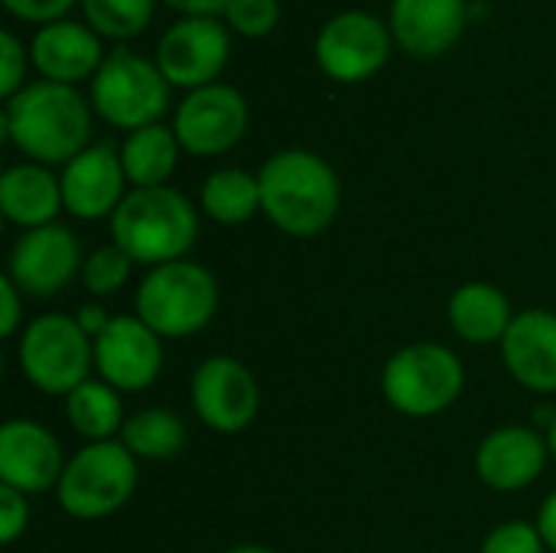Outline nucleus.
<instances>
[{"label":"nucleus","mask_w":556,"mask_h":553,"mask_svg":"<svg viewBox=\"0 0 556 553\" xmlns=\"http://www.w3.org/2000/svg\"><path fill=\"white\" fill-rule=\"evenodd\" d=\"M3 130L33 160L72 163L91 134V114L75 88L36 81L10 98Z\"/></svg>","instance_id":"f257e3e1"},{"label":"nucleus","mask_w":556,"mask_h":553,"mask_svg":"<svg viewBox=\"0 0 556 553\" xmlns=\"http://www.w3.org/2000/svg\"><path fill=\"white\" fill-rule=\"evenodd\" d=\"M261 209L296 238L326 231L339 212V179L326 160L306 150H283L261 169Z\"/></svg>","instance_id":"f03ea898"},{"label":"nucleus","mask_w":556,"mask_h":553,"mask_svg":"<svg viewBox=\"0 0 556 553\" xmlns=\"http://www.w3.org/2000/svg\"><path fill=\"white\" fill-rule=\"evenodd\" d=\"M114 244H121L137 264H173L192 248L199 235L195 209L186 196L166 186L134 189L111 215Z\"/></svg>","instance_id":"7ed1b4c3"},{"label":"nucleus","mask_w":556,"mask_h":553,"mask_svg":"<svg viewBox=\"0 0 556 553\" xmlns=\"http://www.w3.org/2000/svg\"><path fill=\"white\" fill-rule=\"evenodd\" d=\"M218 306L215 277L192 261H173L150 271L137 293V316L156 336H192Z\"/></svg>","instance_id":"20e7f679"},{"label":"nucleus","mask_w":556,"mask_h":553,"mask_svg":"<svg viewBox=\"0 0 556 553\" xmlns=\"http://www.w3.org/2000/svg\"><path fill=\"white\" fill-rule=\"evenodd\" d=\"M463 362L437 342H417L401 349L384 365V398L391 407L410 417H433L446 411L463 391Z\"/></svg>","instance_id":"39448f33"},{"label":"nucleus","mask_w":556,"mask_h":553,"mask_svg":"<svg viewBox=\"0 0 556 553\" xmlns=\"http://www.w3.org/2000/svg\"><path fill=\"white\" fill-rule=\"evenodd\" d=\"M91 98L104 121H111L114 127L140 130L156 124V117L166 111L169 81L160 65L117 46L94 72Z\"/></svg>","instance_id":"423d86ee"},{"label":"nucleus","mask_w":556,"mask_h":553,"mask_svg":"<svg viewBox=\"0 0 556 553\" xmlns=\"http://www.w3.org/2000/svg\"><path fill=\"white\" fill-rule=\"evenodd\" d=\"M137 486L134 453L124 443H91L85 447L59 479V502L72 518H104L127 505Z\"/></svg>","instance_id":"0eeeda50"},{"label":"nucleus","mask_w":556,"mask_h":553,"mask_svg":"<svg viewBox=\"0 0 556 553\" xmlns=\"http://www.w3.org/2000/svg\"><path fill=\"white\" fill-rule=\"evenodd\" d=\"M94 359V339L65 313H49L29 323L20 342L23 375L46 394H72L85 385L88 365Z\"/></svg>","instance_id":"6e6552de"},{"label":"nucleus","mask_w":556,"mask_h":553,"mask_svg":"<svg viewBox=\"0 0 556 553\" xmlns=\"http://www.w3.org/2000/svg\"><path fill=\"white\" fill-rule=\"evenodd\" d=\"M388 52H391L388 26L362 10L332 16L316 39V59L323 72L336 81L371 78L388 62Z\"/></svg>","instance_id":"1a4fd4ad"},{"label":"nucleus","mask_w":556,"mask_h":553,"mask_svg":"<svg viewBox=\"0 0 556 553\" xmlns=\"http://www.w3.org/2000/svg\"><path fill=\"white\" fill-rule=\"evenodd\" d=\"M248 127V104L228 85L195 88L176 114V140L195 156H215L231 150Z\"/></svg>","instance_id":"9d476101"},{"label":"nucleus","mask_w":556,"mask_h":553,"mask_svg":"<svg viewBox=\"0 0 556 553\" xmlns=\"http://www.w3.org/2000/svg\"><path fill=\"white\" fill-rule=\"evenodd\" d=\"M228 62V33L212 16H189L166 29L156 49V65L169 85L205 88Z\"/></svg>","instance_id":"9b49d317"},{"label":"nucleus","mask_w":556,"mask_h":553,"mask_svg":"<svg viewBox=\"0 0 556 553\" xmlns=\"http://www.w3.org/2000/svg\"><path fill=\"white\" fill-rule=\"evenodd\" d=\"M192 404L202 424L218 433L244 430L261 411V391L254 375L235 359H208L192 378Z\"/></svg>","instance_id":"f8f14e48"},{"label":"nucleus","mask_w":556,"mask_h":553,"mask_svg":"<svg viewBox=\"0 0 556 553\" xmlns=\"http://www.w3.org/2000/svg\"><path fill=\"white\" fill-rule=\"evenodd\" d=\"M94 365L104 375V385L143 391L156 381L163 365L160 336L140 316H114L94 339Z\"/></svg>","instance_id":"ddd939ff"},{"label":"nucleus","mask_w":556,"mask_h":553,"mask_svg":"<svg viewBox=\"0 0 556 553\" xmlns=\"http://www.w3.org/2000/svg\"><path fill=\"white\" fill-rule=\"evenodd\" d=\"M78 264L81 251L75 235L62 225H42L16 241L10 257V280L33 297H52L72 284Z\"/></svg>","instance_id":"4468645a"},{"label":"nucleus","mask_w":556,"mask_h":553,"mask_svg":"<svg viewBox=\"0 0 556 553\" xmlns=\"http://www.w3.org/2000/svg\"><path fill=\"white\" fill-rule=\"evenodd\" d=\"M124 163L111 143L81 150L62 173V202L75 218H104L114 215L124 202Z\"/></svg>","instance_id":"2eb2a0df"},{"label":"nucleus","mask_w":556,"mask_h":553,"mask_svg":"<svg viewBox=\"0 0 556 553\" xmlns=\"http://www.w3.org/2000/svg\"><path fill=\"white\" fill-rule=\"evenodd\" d=\"M62 450L55 437L33 420H10L0 430V482L29 495L62 479Z\"/></svg>","instance_id":"dca6fc26"},{"label":"nucleus","mask_w":556,"mask_h":553,"mask_svg":"<svg viewBox=\"0 0 556 553\" xmlns=\"http://www.w3.org/2000/svg\"><path fill=\"white\" fill-rule=\"evenodd\" d=\"M508 372L531 391H556V316L547 310H528L515 316L502 339Z\"/></svg>","instance_id":"f3484780"},{"label":"nucleus","mask_w":556,"mask_h":553,"mask_svg":"<svg viewBox=\"0 0 556 553\" xmlns=\"http://www.w3.org/2000/svg\"><path fill=\"white\" fill-rule=\"evenodd\" d=\"M466 29L463 0H394L391 33L410 55L446 52Z\"/></svg>","instance_id":"a211bd4d"},{"label":"nucleus","mask_w":556,"mask_h":553,"mask_svg":"<svg viewBox=\"0 0 556 553\" xmlns=\"http://www.w3.org/2000/svg\"><path fill=\"white\" fill-rule=\"evenodd\" d=\"M544 460H547V443L534 430L505 427L495 430L479 447V476L498 492H515L541 476Z\"/></svg>","instance_id":"6ab92c4d"},{"label":"nucleus","mask_w":556,"mask_h":553,"mask_svg":"<svg viewBox=\"0 0 556 553\" xmlns=\"http://www.w3.org/2000/svg\"><path fill=\"white\" fill-rule=\"evenodd\" d=\"M33 62L46 75V81L68 85L101 68V42L91 29L59 20L36 33Z\"/></svg>","instance_id":"aec40b11"},{"label":"nucleus","mask_w":556,"mask_h":553,"mask_svg":"<svg viewBox=\"0 0 556 553\" xmlns=\"http://www.w3.org/2000/svg\"><path fill=\"white\" fill-rule=\"evenodd\" d=\"M62 202V183L42 166H13L0 179V209L23 228L52 225Z\"/></svg>","instance_id":"412c9836"},{"label":"nucleus","mask_w":556,"mask_h":553,"mask_svg":"<svg viewBox=\"0 0 556 553\" xmlns=\"http://www.w3.org/2000/svg\"><path fill=\"white\" fill-rule=\"evenodd\" d=\"M450 323L466 342L489 345L505 339L515 316L502 290L492 284H466L450 300Z\"/></svg>","instance_id":"4be33fe9"},{"label":"nucleus","mask_w":556,"mask_h":553,"mask_svg":"<svg viewBox=\"0 0 556 553\" xmlns=\"http://www.w3.org/2000/svg\"><path fill=\"white\" fill-rule=\"evenodd\" d=\"M176 153H179L176 130L150 124V127H140V130H134L127 137V143L121 150V163H124L127 179L137 189H153V186H163L173 176Z\"/></svg>","instance_id":"5701e85b"},{"label":"nucleus","mask_w":556,"mask_h":553,"mask_svg":"<svg viewBox=\"0 0 556 553\" xmlns=\"http://www.w3.org/2000/svg\"><path fill=\"white\" fill-rule=\"evenodd\" d=\"M202 205L215 222L241 225L261 205V179L244 169H218L202 186Z\"/></svg>","instance_id":"b1692460"},{"label":"nucleus","mask_w":556,"mask_h":553,"mask_svg":"<svg viewBox=\"0 0 556 553\" xmlns=\"http://www.w3.org/2000/svg\"><path fill=\"white\" fill-rule=\"evenodd\" d=\"M65 411H68L72 427L94 443L108 440L114 430H124V424H121L124 407H121V398L114 394L111 385H101V381L78 385L65 401Z\"/></svg>","instance_id":"393cba45"},{"label":"nucleus","mask_w":556,"mask_h":553,"mask_svg":"<svg viewBox=\"0 0 556 553\" xmlns=\"http://www.w3.org/2000/svg\"><path fill=\"white\" fill-rule=\"evenodd\" d=\"M121 443L134 453V456H147V460H169L182 450L186 443V430L182 420L173 411L153 407V411H140L134 414L124 430H121Z\"/></svg>","instance_id":"a878e982"},{"label":"nucleus","mask_w":556,"mask_h":553,"mask_svg":"<svg viewBox=\"0 0 556 553\" xmlns=\"http://www.w3.org/2000/svg\"><path fill=\"white\" fill-rule=\"evenodd\" d=\"M88 23L114 39L137 36L150 16H153V0H81Z\"/></svg>","instance_id":"bb28decb"},{"label":"nucleus","mask_w":556,"mask_h":553,"mask_svg":"<svg viewBox=\"0 0 556 553\" xmlns=\"http://www.w3.org/2000/svg\"><path fill=\"white\" fill-rule=\"evenodd\" d=\"M130 264L134 257L121 248V244H108V248H98L85 267H81V280L91 293L98 297H108V293H117L127 277H130Z\"/></svg>","instance_id":"cd10ccee"},{"label":"nucleus","mask_w":556,"mask_h":553,"mask_svg":"<svg viewBox=\"0 0 556 553\" xmlns=\"http://www.w3.org/2000/svg\"><path fill=\"white\" fill-rule=\"evenodd\" d=\"M225 16L241 36H264L274 29L280 7H277V0H231Z\"/></svg>","instance_id":"c85d7f7f"},{"label":"nucleus","mask_w":556,"mask_h":553,"mask_svg":"<svg viewBox=\"0 0 556 553\" xmlns=\"http://www.w3.org/2000/svg\"><path fill=\"white\" fill-rule=\"evenodd\" d=\"M482 553H544V538L541 528H531L525 521H508L489 535Z\"/></svg>","instance_id":"c756f323"},{"label":"nucleus","mask_w":556,"mask_h":553,"mask_svg":"<svg viewBox=\"0 0 556 553\" xmlns=\"http://www.w3.org/2000/svg\"><path fill=\"white\" fill-rule=\"evenodd\" d=\"M26 521H29L26 495L10 486H0V541L13 544L26 531Z\"/></svg>","instance_id":"7c9ffc66"},{"label":"nucleus","mask_w":556,"mask_h":553,"mask_svg":"<svg viewBox=\"0 0 556 553\" xmlns=\"http://www.w3.org/2000/svg\"><path fill=\"white\" fill-rule=\"evenodd\" d=\"M0 52H3V68H0V91L13 98L20 91L23 72H26V55L23 46L13 33H0Z\"/></svg>","instance_id":"2f4dec72"},{"label":"nucleus","mask_w":556,"mask_h":553,"mask_svg":"<svg viewBox=\"0 0 556 553\" xmlns=\"http://www.w3.org/2000/svg\"><path fill=\"white\" fill-rule=\"evenodd\" d=\"M3 3L13 16L49 26V23H59V16H65L75 0H3Z\"/></svg>","instance_id":"473e14b6"},{"label":"nucleus","mask_w":556,"mask_h":553,"mask_svg":"<svg viewBox=\"0 0 556 553\" xmlns=\"http://www.w3.org/2000/svg\"><path fill=\"white\" fill-rule=\"evenodd\" d=\"M16 284L10 277L0 280V303H3V313H0V336H13L16 326H20V297H16Z\"/></svg>","instance_id":"72a5a7b5"},{"label":"nucleus","mask_w":556,"mask_h":553,"mask_svg":"<svg viewBox=\"0 0 556 553\" xmlns=\"http://www.w3.org/2000/svg\"><path fill=\"white\" fill-rule=\"evenodd\" d=\"M166 3L189 16H215V13H225L231 0H166Z\"/></svg>","instance_id":"f704fd0d"},{"label":"nucleus","mask_w":556,"mask_h":553,"mask_svg":"<svg viewBox=\"0 0 556 553\" xmlns=\"http://www.w3.org/2000/svg\"><path fill=\"white\" fill-rule=\"evenodd\" d=\"M108 323H111V316H108L101 306H94V303H88V306L78 310V326H81L91 339H98V336L108 329Z\"/></svg>","instance_id":"c9c22d12"},{"label":"nucleus","mask_w":556,"mask_h":553,"mask_svg":"<svg viewBox=\"0 0 556 553\" xmlns=\"http://www.w3.org/2000/svg\"><path fill=\"white\" fill-rule=\"evenodd\" d=\"M541 538L551 551H556V492L541 508Z\"/></svg>","instance_id":"e433bc0d"},{"label":"nucleus","mask_w":556,"mask_h":553,"mask_svg":"<svg viewBox=\"0 0 556 553\" xmlns=\"http://www.w3.org/2000/svg\"><path fill=\"white\" fill-rule=\"evenodd\" d=\"M228 553H274V551H267V548H235V551H228Z\"/></svg>","instance_id":"4c0bfd02"},{"label":"nucleus","mask_w":556,"mask_h":553,"mask_svg":"<svg viewBox=\"0 0 556 553\" xmlns=\"http://www.w3.org/2000/svg\"><path fill=\"white\" fill-rule=\"evenodd\" d=\"M551 450H554V456H556V417H554V424H551Z\"/></svg>","instance_id":"58836bf2"}]
</instances>
